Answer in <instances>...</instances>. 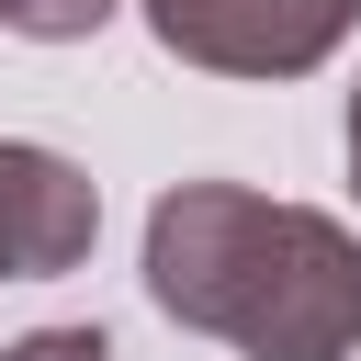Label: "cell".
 I'll list each match as a JSON object with an SVG mask.
<instances>
[{"label":"cell","mask_w":361,"mask_h":361,"mask_svg":"<svg viewBox=\"0 0 361 361\" xmlns=\"http://www.w3.org/2000/svg\"><path fill=\"white\" fill-rule=\"evenodd\" d=\"M102 237V192L56 147H0V282H56Z\"/></svg>","instance_id":"3"},{"label":"cell","mask_w":361,"mask_h":361,"mask_svg":"<svg viewBox=\"0 0 361 361\" xmlns=\"http://www.w3.org/2000/svg\"><path fill=\"white\" fill-rule=\"evenodd\" d=\"M361 0H147V34L214 79H305L350 45Z\"/></svg>","instance_id":"2"},{"label":"cell","mask_w":361,"mask_h":361,"mask_svg":"<svg viewBox=\"0 0 361 361\" xmlns=\"http://www.w3.org/2000/svg\"><path fill=\"white\" fill-rule=\"evenodd\" d=\"M350 192H361V90H350Z\"/></svg>","instance_id":"6"},{"label":"cell","mask_w":361,"mask_h":361,"mask_svg":"<svg viewBox=\"0 0 361 361\" xmlns=\"http://www.w3.org/2000/svg\"><path fill=\"white\" fill-rule=\"evenodd\" d=\"M102 23H113V0H0V34H23V45H79Z\"/></svg>","instance_id":"4"},{"label":"cell","mask_w":361,"mask_h":361,"mask_svg":"<svg viewBox=\"0 0 361 361\" xmlns=\"http://www.w3.org/2000/svg\"><path fill=\"white\" fill-rule=\"evenodd\" d=\"M0 361H113V338L102 327H23Z\"/></svg>","instance_id":"5"},{"label":"cell","mask_w":361,"mask_h":361,"mask_svg":"<svg viewBox=\"0 0 361 361\" xmlns=\"http://www.w3.org/2000/svg\"><path fill=\"white\" fill-rule=\"evenodd\" d=\"M147 293L169 327L226 338L237 361H350L361 350V237L248 180H169L147 203Z\"/></svg>","instance_id":"1"}]
</instances>
